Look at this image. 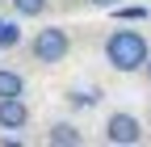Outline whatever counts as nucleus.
Wrapping results in <instances>:
<instances>
[{
  "instance_id": "f257e3e1",
  "label": "nucleus",
  "mask_w": 151,
  "mask_h": 147,
  "mask_svg": "<svg viewBox=\"0 0 151 147\" xmlns=\"http://www.w3.org/2000/svg\"><path fill=\"white\" fill-rule=\"evenodd\" d=\"M147 55H151V46L143 38V30H126V25L122 30H109V38H105V63L113 71H122V76L143 71Z\"/></svg>"
},
{
  "instance_id": "f03ea898",
  "label": "nucleus",
  "mask_w": 151,
  "mask_h": 147,
  "mask_svg": "<svg viewBox=\"0 0 151 147\" xmlns=\"http://www.w3.org/2000/svg\"><path fill=\"white\" fill-rule=\"evenodd\" d=\"M29 55H34V63H42V67H59L71 55V34L63 25H42L29 38Z\"/></svg>"
},
{
  "instance_id": "7ed1b4c3",
  "label": "nucleus",
  "mask_w": 151,
  "mask_h": 147,
  "mask_svg": "<svg viewBox=\"0 0 151 147\" xmlns=\"http://www.w3.org/2000/svg\"><path fill=\"white\" fill-rule=\"evenodd\" d=\"M105 143L113 147H139L143 143V122L134 114H126V109H113L105 118Z\"/></svg>"
},
{
  "instance_id": "20e7f679",
  "label": "nucleus",
  "mask_w": 151,
  "mask_h": 147,
  "mask_svg": "<svg viewBox=\"0 0 151 147\" xmlns=\"http://www.w3.org/2000/svg\"><path fill=\"white\" fill-rule=\"evenodd\" d=\"M25 126H29L25 97H0V130H25Z\"/></svg>"
},
{
  "instance_id": "39448f33",
  "label": "nucleus",
  "mask_w": 151,
  "mask_h": 147,
  "mask_svg": "<svg viewBox=\"0 0 151 147\" xmlns=\"http://www.w3.org/2000/svg\"><path fill=\"white\" fill-rule=\"evenodd\" d=\"M46 143H50V147H80L84 135H80V126H76V122H50Z\"/></svg>"
},
{
  "instance_id": "423d86ee",
  "label": "nucleus",
  "mask_w": 151,
  "mask_h": 147,
  "mask_svg": "<svg viewBox=\"0 0 151 147\" xmlns=\"http://www.w3.org/2000/svg\"><path fill=\"white\" fill-rule=\"evenodd\" d=\"M21 46V17H0V50H13Z\"/></svg>"
},
{
  "instance_id": "0eeeda50",
  "label": "nucleus",
  "mask_w": 151,
  "mask_h": 147,
  "mask_svg": "<svg viewBox=\"0 0 151 147\" xmlns=\"http://www.w3.org/2000/svg\"><path fill=\"white\" fill-rule=\"evenodd\" d=\"M0 97H25V76L13 67H0Z\"/></svg>"
},
{
  "instance_id": "6e6552de",
  "label": "nucleus",
  "mask_w": 151,
  "mask_h": 147,
  "mask_svg": "<svg viewBox=\"0 0 151 147\" xmlns=\"http://www.w3.org/2000/svg\"><path fill=\"white\" fill-rule=\"evenodd\" d=\"M101 88H67V105L71 109H92V105H101Z\"/></svg>"
},
{
  "instance_id": "1a4fd4ad",
  "label": "nucleus",
  "mask_w": 151,
  "mask_h": 147,
  "mask_svg": "<svg viewBox=\"0 0 151 147\" xmlns=\"http://www.w3.org/2000/svg\"><path fill=\"white\" fill-rule=\"evenodd\" d=\"M9 4H13V13L21 17V21H29V17H42L50 9V0H9Z\"/></svg>"
},
{
  "instance_id": "9d476101",
  "label": "nucleus",
  "mask_w": 151,
  "mask_h": 147,
  "mask_svg": "<svg viewBox=\"0 0 151 147\" xmlns=\"http://www.w3.org/2000/svg\"><path fill=\"white\" fill-rule=\"evenodd\" d=\"M109 13L118 17V21H147V9H143V4H126V0H122V4H113Z\"/></svg>"
},
{
  "instance_id": "9b49d317",
  "label": "nucleus",
  "mask_w": 151,
  "mask_h": 147,
  "mask_svg": "<svg viewBox=\"0 0 151 147\" xmlns=\"http://www.w3.org/2000/svg\"><path fill=\"white\" fill-rule=\"evenodd\" d=\"M113 4H122V0H92V9H113Z\"/></svg>"
},
{
  "instance_id": "f8f14e48",
  "label": "nucleus",
  "mask_w": 151,
  "mask_h": 147,
  "mask_svg": "<svg viewBox=\"0 0 151 147\" xmlns=\"http://www.w3.org/2000/svg\"><path fill=\"white\" fill-rule=\"evenodd\" d=\"M143 76H147V80H151V55H147V63H143Z\"/></svg>"
},
{
  "instance_id": "ddd939ff",
  "label": "nucleus",
  "mask_w": 151,
  "mask_h": 147,
  "mask_svg": "<svg viewBox=\"0 0 151 147\" xmlns=\"http://www.w3.org/2000/svg\"><path fill=\"white\" fill-rule=\"evenodd\" d=\"M147 114H151V109H147Z\"/></svg>"
}]
</instances>
